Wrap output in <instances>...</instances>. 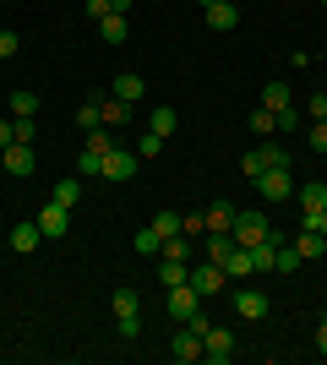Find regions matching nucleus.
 Segmentation results:
<instances>
[{
	"mask_svg": "<svg viewBox=\"0 0 327 365\" xmlns=\"http://www.w3.org/2000/svg\"><path fill=\"white\" fill-rule=\"evenodd\" d=\"M279 164H289V153H284L279 142H256V148L240 158V175H246V180H256L262 169H279Z\"/></svg>",
	"mask_w": 327,
	"mask_h": 365,
	"instance_id": "1",
	"label": "nucleus"
},
{
	"mask_svg": "<svg viewBox=\"0 0 327 365\" xmlns=\"http://www.w3.org/2000/svg\"><path fill=\"white\" fill-rule=\"evenodd\" d=\"M256 191H262L267 202H289L295 197V175H289V164H279V169H262V175H256Z\"/></svg>",
	"mask_w": 327,
	"mask_h": 365,
	"instance_id": "2",
	"label": "nucleus"
},
{
	"mask_svg": "<svg viewBox=\"0 0 327 365\" xmlns=\"http://www.w3.org/2000/svg\"><path fill=\"white\" fill-rule=\"evenodd\" d=\"M191 289L202 294V300H213L218 289H224V284H229V273H224V267H218V262H191V278H186Z\"/></svg>",
	"mask_w": 327,
	"mask_h": 365,
	"instance_id": "3",
	"label": "nucleus"
},
{
	"mask_svg": "<svg viewBox=\"0 0 327 365\" xmlns=\"http://www.w3.org/2000/svg\"><path fill=\"white\" fill-rule=\"evenodd\" d=\"M164 300H170V317H175V322H191V317L207 305L202 294L191 289V284H175V289H164Z\"/></svg>",
	"mask_w": 327,
	"mask_h": 365,
	"instance_id": "4",
	"label": "nucleus"
},
{
	"mask_svg": "<svg viewBox=\"0 0 327 365\" xmlns=\"http://www.w3.org/2000/svg\"><path fill=\"white\" fill-rule=\"evenodd\" d=\"M137 148H109L104 153V169H98V175H104V180H131V175H137Z\"/></svg>",
	"mask_w": 327,
	"mask_h": 365,
	"instance_id": "5",
	"label": "nucleus"
},
{
	"mask_svg": "<svg viewBox=\"0 0 327 365\" xmlns=\"http://www.w3.org/2000/svg\"><path fill=\"white\" fill-rule=\"evenodd\" d=\"M33 218H38V229H44V240H61L66 229H71V207H61L55 197H49V202H44V207H38Z\"/></svg>",
	"mask_w": 327,
	"mask_h": 365,
	"instance_id": "6",
	"label": "nucleus"
},
{
	"mask_svg": "<svg viewBox=\"0 0 327 365\" xmlns=\"http://www.w3.org/2000/svg\"><path fill=\"white\" fill-rule=\"evenodd\" d=\"M234 245H256V240H267V235H273V224H267L262 213H234Z\"/></svg>",
	"mask_w": 327,
	"mask_h": 365,
	"instance_id": "7",
	"label": "nucleus"
},
{
	"mask_svg": "<svg viewBox=\"0 0 327 365\" xmlns=\"http://www.w3.org/2000/svg\"><path fill=\"white\" fill-rule=\"evenodd\" d=\"M202 354L213 365H229L234 360V333H229V327H207V333H202Z\"/></svg>",
	"mask_w": 327,
	"mask_h": 365,
	"instance_id": "8",
	"label": "nucleus"
},
{
	"mask_svg": "<svg viewBox=\"0 0 327 365\" xmlns=\"http://www.w3.org/2000/svg\"><path fill=\"white\" fill-rule=\"evenodd\" d=\"M229 305H234V317H240V322H262L273 300H267L262 289H234V300H229Z\"/></svg>",
	"mask_w": 327,
	"mask_h": 365,
	"instance_id": "9",
	"label": "nucleus"
},
{
	"mask_svg": "<svg viewBox=\"0 0 327 365\" xmlns=\"http://www.w3.org/2000/svg\"><path fill=\"white\" fill-rule=\"evenodd\" d=\"M170 354L180 365H191V360H202V333H197V327H186V322H180V333L170 338Z\"/></svg>",
	"mask_w": 327,
	"mask_h": 365,
	"instance_id": "10",
	"label": "nucleus"
},
{
	"mask_svg": "<svg viewBox=\"0 0 327 365\" xmlns=\"http://www.w3.org/2000/svg\"><path fill=\"white\" fill-rule=\"evenodd\" d=\"M0 164H6V175H33V142H11L0 153Z\"/></svg>",
	"mask_w": 327,
	"mask_h": 365,
	"instance_id": "11",
	"label": "nucleus"
},
{
	"mask_svg": "<svg viewBox=\"0 0 327 365\" xmlns=\"http://www.w3.org/2000/svg\"><path fill=\"white\" fill-rule=\"evenodd\" d=\"M202 11H207V28H218V33H229L234 22H240V6H234V0H213Z\"/></svg>",
	"mask_w": 327,
	"mask_h": 365,
	"instance_id": "12",
	"label": "nucleus"
},
{
	"mask_svg": "<svg viewBox=\"0 0 327 365\" xmlns=\"http://www.w3.org/2000/svg\"><path fill=\"white\" fill-rule=\"evenodd\" d=\"M98 115H104V125H115V131H120V125H131V104H125V98H115V93H109V98H98Z\"/></svg>",
	"mask_w": 327,
	"mask_h": 365,
	"instance_id": "13",
	"label": "nucleus"
},
{
	"mask_svg": "<svg viewBox=\"0 0 327 365\" xmlns=\"http://www.w3.org/2000/svg\"><path fill=\"white\" fill-rule=\"evenodd\" d=\"M229 251H234V235H229V229H207V262H218V267H224V262H229Z\"/></svg>",
	"mask_w": 327,
	"mask_h": 365,
	"instance_id": "14",
	"label": "nucleus"
},
{
	"mask_svg": "<svg viewBox=\"0 0 327 365\" xmlns=\"http://www.w3.org/2000/svg\"><path fill=\"white\" fill-rule=\"evenodd\" d=\"M44 240V229H38V218H28V224H16L11 229V251H22V257H28L33 245Z\"/></svg>",
	"mask_w": 327,
	"mask_h": 365,
	"instance_id": "15",
	"label": "nucleus"
},
{
	"mask_svg": "<svg viewBox=\"0 0 327 365\" xmlns=\"http://www.w3.org/2000/svg\"><path fill=\"white\" fill-rule=\"evenodd\" d=\"M142 93H147V82H142L137 71H120V76H115V98H125V104H137Z\"/></svg>",
	"mask_w": 327,
	"mask_h": 365,
	"instance_id": "16",
	"label": "nucleus"
},
{
	"mask_svg": "<svg viewBox=\"0 0 327 365\" xmlns=\"http://www.w3.org/2000/svg\"><path fill=\"white\" fill-rule=\"evenodd\" d=\"M295 251H300V262L322 257V251H327V235H316V229H300V235H295Z\"/></svg>",
	"mask_w": 327,
	"mask_h": 365,
	"instance_id": "17",
	"label": "nucleus"
},
{
	"mask_svg": "<svg viewBox=\"0 0 327 365\" xmlns=\"http://www.w3.org/2000/svg\"><path fill=\"white\" fill-rule=\"evenodd\" d=\"M98 33H104L109 44H125V38H131V28H125V16H120V11H109V16H98Z\"/></svg>",
	"mask_w": 327,
	"mask_h": 365,
	"instance_id": "18",
	"label": "nucleus"
},
{
	"mask_svg": "<svg viewBox=\"0 0 327 365\" xmlns=\"http://www.w3.org/2000/svg\"><path fill=\"white\" fill-rule=\"evenodd\" d=\"M300 207H306V213L327 207V180H306V185H300Z\"/></svg>",
	"mask_w": 327,
	"mask_h": 365,
	"instance_id": "19",
	"label": "nucleus"
},
{
	"mask_svg": "<svg viewBox=\"0 0 327 365\" xmlns=\"http://www.w3.org/2000/svg\"><path fill=\"white\" fill-rule=\"evenodd\" d=\"M186 278H191V262H158V284H164V289L186 284Z\"/></svg>",
	"mask_w": 327,
	"mask_h": 365,
	"instance_id": "20",
	"label": "nucleus"
},
{
	"mask_svg": "<svg viewBox=\"0 0 327 365\" xmlns=\"http://www.w3.org/2000/svg\"><path fill=\"white\" fill-rule=\"evenodd\" d=\"M262 109H273V115H279V109H295L289 104V88H284V82H267L262 88Z\"/></svg>",
	"mask_w": 327,
	"mask_h": 365,
	"instance_id": "21",
	"label": "nucleus"
},
{
	"mask_svg": "<svg viewBox=\"0 0 327 365\" xmlns=\"http://www.w3.org/2000/svg\"><path fill=\"white\" fill-rule=\"evenodd\" d=\"M158 251H164V262H191V235H170Z\"/></svg>",
	"mask_w": 327,
	"mask_h": 365,
	"instance_id": "22",
	"label": "nucleus"
},
{
	"mask_svg": "<svg viewBox=\"0 0 327 365\" xmlns=\"http://www.w3.org/2000/svg\"><path fill=\"white\" fill-rule=\"evenodd\" d=\"M207 213V229H234V207L229 202H213V207H202Z\"/></svg>",
	"mask_w": 327,
	"mask_h": 365,
	"instance_id": "23",
	"label": "nucleus"
},
{
	"mask_svg": "<svg viewBox=\"0 0 327 365\" xmlns=\"http://www.w3.org/2000/svg\"><path fill=\"white\" fill-rule=\"evenodd\" d=\"M147 229H153L158 245H164L170 235H180V213H153V224H147Z\"/></svg>",
	"mask_w": 327,
	"mask_h": 365,
	"instance_id": "24",
	"label": "nucleus"
},
{
	"mask_svg": "<svg viewBox=\"0 0 327 365\" xmlns=\"http://www.w3.org/2000/svg\"><path fill=\"white\" fill-rule=\"evenodd\" d=\"M11 115H16V120H28V115H38V98H33L28 88H16V93H11Z\"/></svg>",
	"mask_w": 327,
	"mask_h": 365,
	"instance_id": "25",
	"label": "nucleus"
},
{
	"mask_svg": "<svg viewBox=\"0 0 327 365\" xmlns=\"http://www.w3.org/2000/svg\"><path fill=\"white\" fill-rule=\"evenodd\" d=\"M115 317H142V300H137V289H115Z\"/></svg>",
	"mask_w": 327,
	"mask_h": 365,
	"instance_id": "26",
	"label": "nucleus"
},
{
	"mask_svg": "<svg viewBox=\"0 0 327 365\" xmlns=\"http://www.w3.org/2000/svg\"><path fill=\"white\" fill-rule=\"evenodd\" d=\"M55 202L77 213V202H82V180H61V185H55Z\"/></svg>",
	"mask_w": 327,
	"mask_h": 365,
	"instance_id": "27",
	"label": "nucleus"
},
{
	"mask_svg": "<svg viewBox=\"0 0 327 365\" xmlns=\"http://www.w3.org/2000/svg\"><path fill=\"white\" fill-rule=\"evenodd\" d=\"M251 131H256V137H267V131H279V115H273V109H251Z\"/></svg>",
	"mask_w": 327,
	"mask_h": 365,
	"instance_id": "28",
	"label": "nucleus"
},
{
	"mask_svg": "<svg viewBox=\"0 0 327 365\" xmlns=\"http://www.w3.org/2000/svg\"><path fill=\"white\" fill-rule=\"evenodd\" d=\"M295 267H300V251L284 240V245H279V257H273V273H295Z\"/></svg>",
	"mask_w": 327,
	"mask_h": 365,
	"instance_id": "29",
	"label": "nucleus"
},
{
	"mask_svg": "<svg viewBox=\"0 0 327 365\" xmlns=\"http://www.w3.org/2000/svg\"><path fill=\"white\" fill-rule=\"evenodd\" d=\"M147 131L170 137V131H175V109H170V104H158V109H153V120H147Z\"/></svg>",
	"mask_w": 327,
	"mask_h": 365,
	"instance_id": "30",
	"label": "nucleus"
},
{
	"mask_svg": "<svg viewBox=\"0 0 327 365\" xmlns=\"http://www.w3.org/2000/svg\"><path fill=\"white\" fill-rule=\"evenodd\" d=\"M77 125H82V131H98V125H104V115H98V98H88V104L77 109Z\"/></svg>",
	"mask_w": 327,
	"mask_h": 365,
	"instance_id": "31",
	"label": "nucleus"
},
{
	"mask_svg": "<svg viewBox=\"0 0 327 365\" xmlns=\"http://www.w3.org/2000/svg\"><path fill=\"white\" fill-rule=\"evenodd\" d=\"M180 235H191V240L207 235V213H180Z\"/></svg>",
	"mask_w": 327,
	"mask_h": 365,
	"instance_id": "32",
	"label": "nucleus"
},
{
	"mask_svg": "<svg viewBox=\"0 0 327 365\" xmlns=\"http://www.w3.org/2000/svg\"><path fill=\"white\" fill-rule=\"evenodd\" d=\"M131 245H137L142 257H158V235H153V229H137V235H131Z\"/></svg>",
	"mask_w": 327,
	"mask_h": 365,
	"instance_id": "33",
	"label": "nucleus"
},
{
	"mask_svg": "<svg viewBox=\"0 0 327 365\" xmlns=\"http://www.w3.org/2000/svg\"><path fill=\"white\" fill-rule=\"evenodd\" d=\"M158 148H164V137H158V131H142V142H137V158H153Z\"/></svg>",
	"mask_w": 327,
	"mask_h": 365,
	"instance_id": "34",
	"label": "nucleus"
},
{
	"mask_svg": "<svg viewBox=\"0 0 327 365\" xmlns=\"http://www.w3.org/2000/svg\"><path fill=\"white\" fill-rule=\"evenodd\" d=\"M306 115H311V120H327V88H322V93H311V104H306Z\"/></svg>",
	"mask_w": 327,
	"mask_h": 365,
	"instance_id": "35",
	"label": "nucleus"
},
{
	"mask_svg": "<svg viewBox=\"0 0 327 365\" xmlns=\"http://www.w3.org/2000/svg\"><path fill=\"white\" fill-rule=\"evenodd\" d=\"M16 44H22V38H16L11 28H0V61H11V55H16Z\"/></svg>",
	"mask_w": 327,
	"mask_h": 365,
	"instance_id": "36",
	"label": "nucleus"
},
{
	"mask_svg": "<svg viewBox=\"0 0 327 365\" xmlns=\"http://www.w3.org/2000/svg\"><path fill=\"white\" fill-rule=\"evenodd\" d=\"M311 148L327 153V120H311Z\"/></svg>",
	"mask_w": 327,
	"mask_h": 365,
	"instance_id": "37",
	"label": "nucleus"
},
{
	"mask_svg": "<svg viewBox=\"0 0 327 365\" xmlns=\"http://www.w3.org/2000/svg\"><path fill=\"white\" fill-rule=\"evenodd\" d=\"M306 229H316V235H327V207H316V213H306Z\"/></svg>",
	"mask_w": 327,
	"mask_h": 365,
	"instance_id": "38",
	"label": "nucleus"
},
{
	"mask_svg": "<svg viewBox=\"0 0 327 365\" xmlns=\"http://www.w3.org/2000/svg\"><path fill=\"white\" fill-rule=\"evenodd\" d=\"M11 131H16V142H33V115L28 120H11Z\"/></svg>",
	"mask_w": 327,
	"mask_h": 365,
	"instance_id": "39",
	"label": "nucleus"
},
{
	"mask_svg": "<svg viewBox=\"0 0 327 365\" xmlns=\"http://www.w3.org/2000/svg\"><path fill=\"white\" fill-rule=\"evenodd\" d=\"M11 142H16V131H11V120H0V153L11 148Z\"/></svg>",
	"mask_w": 327,
	"mask_h": 365,
	"instance_id": "40",
	"label": "nucleus"
},
{
	"mask_svg": "<svg viewBox=\"0 0 327 365\" xmlns=\"http://www.w3.org/2000/svg\"><path fill=\"white\" fill-rule=\"evenodd\" d=\"M88 16H93V22H98V16H109V0H88Z\"/></svg>",
	"mask_w": 327,
	"mask_h": 365,
	"instance_id": "41",
	"label": "nucleus"
},
{
	"mask_svg": "<svg viewBox=\"0 0 327 365\" xmlns=\"http://www.w3.org/2000/svg\"><path fill=\"white\" fill-rule=\"evenodd\" d=\"M316 354H327V322L316 327Z\"/></svg>",
	"mask_w": 327,
	"mask_h": 365,
	"instance_id": "42",
	"label": "nucleus"
},
{
	"mask_svg": "<svg viewBox=\"0 0 327 365\" xmlns=\"http://www.w3.org/2000/svg\"><path fill=\"white\" fill-rule=\"evenodd\" d=\"M322 322H327V311H322Z\"/></svg>",
	"mask_w": 327,
	"mask_h": 365,
	"instance_id": "43",
	"label": "nucleus"
},
{
	"mask_svg": "<svg viewBox=\"0 0 327 365\" xmlns=\"http://www.w3.org/2000/svg\"><path fill=\"white\" fill-rule=\"evenodd\" d=\"M234 6H240V0H234Z\"/></svg>",
	"mask_w": 327,
	"mask_h": 365,
	"instance_id": "44",
	"label": "nucleus"
}]
</instances>
